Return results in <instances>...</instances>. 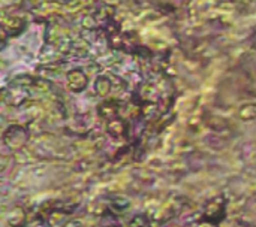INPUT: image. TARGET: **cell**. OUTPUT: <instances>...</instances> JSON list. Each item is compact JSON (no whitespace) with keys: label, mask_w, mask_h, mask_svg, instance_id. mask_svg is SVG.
<instances>
[{"label":"cell","mask_w":256,"mask_h":227,"mask_svg":"<svg viewBox=\"0 0 256 227\" xmlns=\"http://www.w3.org/2000/svg\"><path fill=\"white\" fill-rule=\"evenodd\" d=\"M28 141V133L27 130L22 127V126H10L4 135H3V142L8 148L14 150V151H18V150H22V147L27 144Z\"/></svg>","instance_id":"6da1fadb"},{"label":"cell","mask_w":256,"mask_h":227,"mask_svg":"<svg viewBox=\"0 0 256 227\" xmlns=\"http://www.w3.org/2000/svg\"><path fill=\"white\" fill-rule=\"evenodd\" d=\"M68 87L72 91H75V93L82 91L87 87V76H86V73L81 69H72L68 73Z\"/></svg>","instance_id":"7a4b0ae2"},{"label":"cell","mask_w":256,"mask_h":227,"mask_svg":"<svg viewBox=\"0 0 256 227\" xmlns=\"http://www.w3.org/2000/svg\"><path fill=\"white\" fill-rule=\"evenodd\" d=\"M2 28H3V31L6 33V34H18L21 30H22V27H24V22L20 19V18H16V16H8V18H3L2 19Z\"/></svg>","instance_id":"3957f363"},{"label":"cell","mask_w":256,"mask_h":227,"mask_svg":"<svg viewBox=\"0 0 256 227\" xmlns=\"http://www.w3.org/2000/svg\"><path fill=\"white\" fill-rule=\"evenodd\" d=\"M26 213L22 208L16 207L14 210H10V213L8 214V223L12 227H22L26 225Z\"/></svg>","instance_id":"277c9868"},{"label":"cell","mask_w":256,"mask_h":227,"mask_svg":"<svg viewBox=\"0 0 256 227\" xmlns=\"http://www.w3.org/2000/svg\"><path fill=\"white\" fill-rule=\"evenodd\" d=\"M94 88H96L98 94H100V96H106V94L110 93L111 84H110V81H108L106 78L100 76V78L96 81V84H94Z\"/></svg>","instance_id":"5b68a950"},{"label":"cell","mask_w":256,"mask_h":227,"mask_svg":"<svg viewBox=\"0 0 256 227\" xmlns=\"http://www.w3.org/2000/svg\"><path fill=\"white\" fill-rule=\"evenodd\" d=\"M112 205H114L116 208H120V211H124V208L129 205V202H128V201H123V199H122V201H120V199H116V201L112 202Z\"/></svg>","instance_id":"8992f818"},{"label":"cell","mask_w":256,"mask_h":227,"mask_svg":"<svg viewBox=\"0 0 256 227\" xmlns=\"http://www.w3.org/2000/svg\"><path fill=\"white\" fill-rule=\"evenodd\" d=\"M6 46V36L0 31V51Z\"/></svg>","instance_id":"52a82bcc"}]
</instances>
